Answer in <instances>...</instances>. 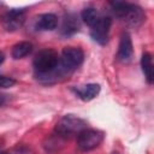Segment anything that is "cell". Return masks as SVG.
<instances>
[{
    "label": "cell",
    "mask_w": 154,
    "mask_h": 154,
    "mask_svg": "<svg viewBox=\"0 0 154 154\" xmlns=\"http://www.w3.org/2000/svg\"><path fill=\"white\" fill-rule=\"evenodd\" d=\"M122 19L124 22H126L128 25L137 28L146 20V13L142 10V7H140L138 5L128 4L126 11H125L124 16L122 17Z\"/></svg>",
    "instance_id": "cell-7"
},
{
    "label": "cell",
    "mask_w": 154,
    "mask_h": 154,
    "mask_svg": "<svg viewBox=\"0 0 154 154\" xmlns=\"http://www.w3.org/2000/svg\"><path fill=\"white\" fill-rule=\"evenodd\" d=\"M103 141V134L94 129H84L77 135V147L82 152L95 149Z\"/></svg>",
    "instance_id": "cell-4"
},
{
    "label": "cell",
    "mask_w": 154,
    "mask_h": 154,
    "mask_svg": "<svg viewBox=\"0 0 154 154\" xmlns=\"http://www.w3.org/2000/svg\"><path fill=\"white\" fill-rule=\"evenodd\" d=\"M83 60L84 53L78 47H65L60 55V64L69 73H72L76 69H78Z\"/></svg>",
    "instance_id": "cell-3"
},
{
    "label": "cell",
    "mask_w": 154,
    "mask_h": 154,
    "mask_svg": "<svg viewBox=\"0 0 154 154\" xmlns=\"http://www.w3.org/2000/svg\"><path fill=\"white\" fill-rule=\"evenodd\" d=\"M82 19H83V22L85 23V24H88L89 26H91L100 17H101V14L97 12V10L96 8H94V7H87V8H84L83 11H82Z\"/></svg>",
    "instance_id": "cell-14"
},
{
    "label": "cell",
    "mask_w": 154,
    "mask_h": 154,
    "mask_svg": "<svg viewBox=\"0 0 154 154\" xmlns=\"http://www.w3.org/2000/svg\"><path fill=\"white\" fill-rule=\"evenodd\" d=\"M141 66H142V71L144 73V77L147 79V82L150 84L153 83V77H154V72H153V60H152V55L149 53H143L142 58H141Z\"/></svg>",
    "instance_id": "cell-11"
},
{
    "label": "cell",
    "mask_w": 154,
    "mask_h": 154,
    "mask_svg": "<svg viewBox=\"0 0 154 154\" xmlns=\"http://www.w3.org/2000/svg\"><path fill=\"white\" fill-rule=\"evenodd\" d=\"M73 91L76 93V95L83 100V101H90L94 97H96L100 93V85L96 83H89L85 84L81 88H75Z\"/></svg>",
    "instance_id": "cell-10"
},
{
    "label": "cell",
    "mask_w": 154,
    "mask_h": 154,
    "mask_svg": "<svg viewBox=\"0 0 154 154\" xmlns=\"http://www.w3.org/2000/svg\"><path fill=\"white\" fill-rule=\"evenodd\" d=\"M58 25V17L53 13L40 14L35 20V29L38 31H52Z\"/></svg>",
    "instance_id": "cell-9"
},
{
    "label": "cell",
    "mask_w": 154,
    "mask_h": 154,
    "mask_svg": "<svg viewBox=\"0 0 154 154\" xmlns=\"http://www.w3.org/2000/svg\"><path fill=\"white\" fill-rule=\"evenodd\" d=\"M16 84V81L11 77L0 76V88H10Z\"/></svg>",
    "instance_id": "cell-15"
},
{
    "label": "cell",
    "mask_w": 154,
    "mask_h": 154,
    "mask_svg": "<svg viewBox=\"0 0 154 154\" xmlns=\"http://www.w3.org/2000/svg\"><path fill=\"white\" fill-rule=\"evenodd\" d=\"M132 54H134V48H132L131 37H130V35L128 32H124L120 36L117 58L122 63H129L131 60V58H132Z\"/></svg>",
    "instance_id": "cell-8"
},
{
    "label": "cell",
    "mask_w": 154,
    "mask_h": 154,
    "mask_svg": "<svg viewBox=\"0 0 154 154\" xmlns=\"http://www.w3.org/2000/svg\"><path fill=\"white\" fill-rule=\"evenodd\" d=\"M4 59H5V55H4V53H2V52H0V65L2 64Z\"/></svg>",
    "instance_id": "cell-17"
},
{
    "label": "cell",
    "mask_w": 154,
    "mask_h": 154,
    "mask_svg": "<svg viewBox=\"0 0 154 154\" xmlns=\"http://www.w3.org/2000/svg\"><path fill=\"white\" fill-rule=\"evenodd\" d=\"M59 65V55L54 49H43L40 51L32 61L36 78L45 77L52 73Z\"/></svg>",
    "instance_id": "cell-1"
},
{
    "label": "cell",
    "mask_w": 154,
    "mask_h": 154,
    "mask_svg": "<svg viewBox=\"0 0 154 154\" xmlns=\"http://www.w3.org/2000/svg\"><path fill=\"white\" fill-rule=\"evenodd\" d=\"M31 51H32V43H30L28 41H23V42H19L13 46L12 57L14 59H22V58L29 55L31 53Z\"/></svg>",
    "instance_id": "cell-12"
},
{
    "label": "cell",
    "mask_w": 154,
    "mask_h": 154,
    "mask_svg": "<svg viewBox=\"0 0 154 154\" xmlns=\"http://www.w3.org/2000/svg\"><path fill=\"white\" fill-rule=\"evenodd\" d=\"M5 102H6V97H5L4 95H0V107H1V106H4V105H5Z\"/></svg>",
    "instance_id": "cell-16"
},
{
    "label": "cell",
    "mask_w": 154,
    "mask_h": 154,
    "mask_svg": "<svg viewBox=\"0 0 154 154\" xmlns=\"http://www.w3.org/2000/svg\"><path fill=\"white\" fill-rule=\"evenodd\" d=\"M85 122L73 114L64 116L55 125V132L65 138H70L75 135H78L82 130L85 129Z\"/></svg>",
    "instance_id": "cell-2"
},
{
    "label": "cell",
    "mask_w": 154,
    "mask_h": 154,
    "mask_svg": "<svg viewBox=\"0 0 154 154\" xmlns=\"http://www.w3.org/2000/svg\"><path fill=\"white\" fill-rule=\"evenodd\" d=\"M78 22H77V18L72 14L67 16L64 22H63V25H61V34L65 35V36H69V35H72L75 34L76 31H78Z\"/></svg>",
    "instance_id": "cell-13"
},
{
    "label": "cell",
    "mask_w": 154,
    "mask_h": 154,
    "mask_svg": "<svg viewBox=\"0 0 154 154\" xmlns=\"http://www.w3.org/2000/svg\"><path fill=\"white\" fill-rule=\"evenodd\" d=\"M112 25V19L108 16H101L91 26H90V36L99 45H106L108 41L109 29Z\"/></svg>",
    "instance_id": "cell-5"
},
{
    "label": "cell",
    "mask_w": 154,
    "mask_h": 154,
    "mask_svg": "<svg viewBox=\"0 0 154 154\" xmlns=\"http://www.w3.org/2000/svg\"><path fill=\"white\" fill-rule=\"evenodd\" d=\"M25 14L26 10L24 8H12L1 16L0 23L6 31H16L23 25Z\"/></svg>",
    "instance_id": "cell-6"
},
{
    "label": "cell",
    "mask_w": 154,
    "mask_h": 154,
    "mask_svg": "<svg viewBox=\"0 0 154 154\" xmlns=\"http://www.w3.org/2000/svg\"><path fill=\"white\" fill-rule=\"evenodd\" d=\"M2 154H8V153H2Z\"/></svg>",
    "instance_id": "cell-18"
}]
</instances>
